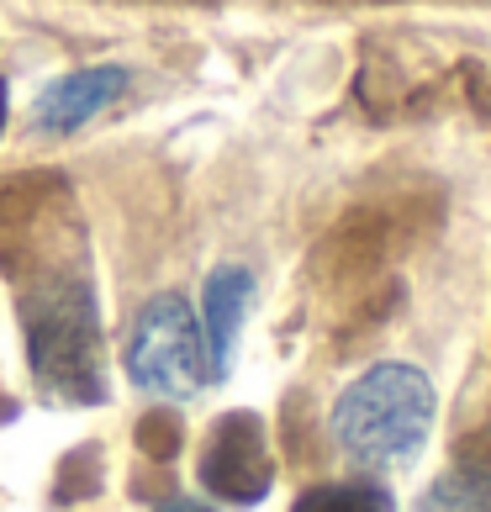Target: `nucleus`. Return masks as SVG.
Masks as SVG:
<instances>
[{
  "label": "nucleus",
  "instance_id": "obj_9",
  "mask_svg": "<svg viewBox=\"0 0 491 512\" xmlns=\"http://www.w3.org/2000/svg\"><path fill=\"white\" fill-rule=\"evenodd\" d=\"M138 449H143V460H154V465H169L175 454L185 449V423L175 412H148L143 423H138Z\"/></svg>",
  "mask_w": 491,
  "mask_h": 512
},
{
  "label": "nucleus",
  "instance_id": "obj_3",
  "mask_svg": "<svg viewBox=\"0 0 491 512\" xmlns=\"http://www.w3.org/2000/svg\"><path fill=\"white\" fill-rule=\"evenodd\" d=\"M122 365L132 375V386L164 402H185L212 381L206 365V338H201V317L180 291H159L148 296L138 317H132Z\"/></svg>",
  "mask_w": 491,
  "mask_h": 512
},
{
  "label": "nucleus",
  "instance_id": "obj_11",
  "mask_svg": "<svg viewBox=\"0 0 491 512\" xmlns=\"http://www.w3.org/2000/svg\"><path fill=\"white\" fill-rule=\"evenodd\" d=\"M154 512H217V507H206V502H191V497H169V502H159Z\"/></svg>",
  "mask_w": 491,
  "mask_h": 512
},
{
  "label": "nucleus",
  "instance_id": "obj_10",
  "mask_svg": "<svg viewBox=\"0 0 491 512\" xmlns=\"http://www.w3.org/2000/svg\"><path fill=\"white\" fill-rule=\"evenodd\" d=\"M101 449H74L69 460L59 465V476H53V491H59L64 502H80L90 491H101Z\"/></svg>",
  "mask_w": 491,
  "mask_h": 512
},
{
  "label": "nucleus",
  "instance_id": "obj_4",
  "mask_svg": "<svg viewBox=\"0 0 491 512\" xmlns=\"http://www.w3.org/2000/svg\"><path fill=\"white\" fill-rule=\"evenodd\" d=\"M201 486L212 491L217 502H233V507H254V502L270 497L275 454H270V433H264L259 412H228L212 433H206Z\"/></svg>",
  "mask_w": 491,
  "mask_h": 512
},
{
  "label": "nucleus",
  "instance_id": "obj_5",
  "mask_svg": "<svg viewBox=\"0 0 491 512\" xmlns=\"http://www.w3.org/2000/svg\"><path fill=\"white\" fill-rule=\"evenodd\" d=\"M132 74L122 64H90L74 69L64 80H53L32 106V127L48 132V138H64V132H80L85 122H96L106 106H117L127 96Z\"/></svg>",
  "mask_w": 491,
  "mask_h": 512
},
{
  "label": "nucleus",
  "instance_id": "obj_2",
  "mask_svg": "<svg viewBox=\"0 0 491 512\" xmlns=\"http://www.w3.org/2000/svg\"><path fill=\"white\" fill-rule=\"evenodd\" d=\"M433 412H439V396H433L428 375L418 365L386 359V365H370L338 396L328 423L344 460H354L360 470H391L407 465L428 444Z\"/></svg>",
  "mask_w": 491,
  "mask_h": 512
},
{
  "label": "nucleus",
  "instance_id": "obj_7",
  "mask_svg": "<svg viewBox=\"0 0 491 512\" xmlns=\"http://www.w3.org/2000/svg\"><path fill=\"white\" fill-rule=\"evenodd\" d=\"M418 512H491V454H465L423 491Z\"/></svg>",
  "mask_w": 491,
  "mask_h": 512
},
{
  "label": "nucleus",
  "instance_id": "obj_1",
  "mask_svg": "<svg viewBox=\"0 0 491 512\" xmlns=\"http://www.w3.org/2000/svg\"><path fill=\"white\" fill-rule=\"evenodd\" d=\"M22 312V333H27V359L32 375L43 381L53 396L64 402H101L106 381H101V307H96V286L85 270H53L48 280L22 291L16 301Z\"/></svg>",
  "mask_w": 491,
  "mask_h": 512
},
{
  "label": "nucleus",
  "instance_id": "obj_12",
  "mask_svg": "<svg viewBox=\"0 0 491 512\" xmlns=\"http://www.w3.org/2000/svg\"><path fill=\"white\" fill-rule=\"evenodd\" d=\"M11 412H16V407H11V396H6V391H0V417H11Z\"/></svg>",
  "mask_w": 491,
  "mask_h": 512
},
{
  "label": "nucleus",
  "instance_id": "obj_8",
  "mask_svg": "<svg viewBox=\"0 0 491 512\" xmlns=\"http://www.w3.org/2000/svg\"><path fill=\"white\" fill-rule=\"evenodd\" d=\"M291 512H396V497L381 481H328L301 491Z\"/></svg>",
  "mask_w": 491,
  "mask_h": 512
},
{
  "label": "nucleus",
  "instance_id": "obj_13",
  "mask_svg": "<svg viewBox=\"0 0 491 512\" xmlns=\"http://www.w3.org/2000/svg\"><path fill=\"white\" fill-rule=\"evenodd\" d=\"M0 127H6V85H0Z\"/></svg>",
  "mask_w": 491,
  "mask_h": 512
},
{
  "label": "nucleus",
  "instance_id": "obj_6",
  "mask_svg": "<svg viewBox=\"0 0 491 512\" xmlns=\"http://www.w3.org/2000/svg\"><path fill=\"white\" fill-rule=\"evenodd\" d=\"M249 307H254V275H249V264H217L212 280H206V312H201V338H206V365H212V381L228 375Z\"/></svg>",
  "mask_w": 491,
  "mask_h": 512
}]
</instances>
